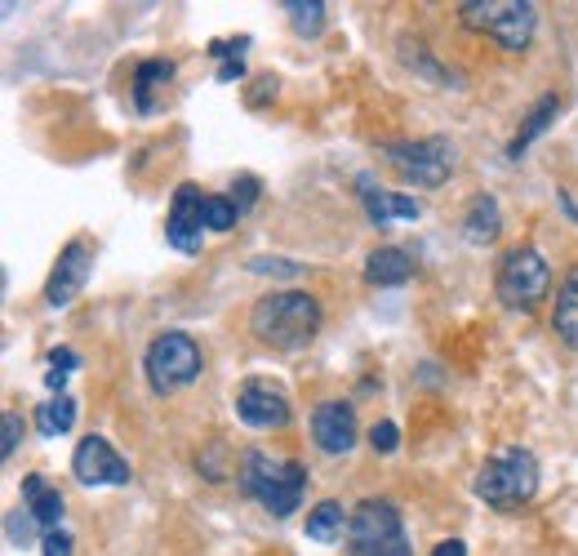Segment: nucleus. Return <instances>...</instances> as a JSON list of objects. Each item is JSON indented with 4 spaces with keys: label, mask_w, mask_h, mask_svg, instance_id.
I'll return each instance as SVG.
<instances>
[{
    "label": "nucleus",
    "mask_w": 578,
    "mask_h": 556,
    "mask_svg": "<svg viewBox=\"0 0 578 556\" xmlns=\"http://www.w3.org/2000/svg\"><path fill=\"white\" fill-rule=\"evenodd\" d=\"M249 329L271 351H302L320 334V302L302 289L267 294L249 307Z\"/></svg>",
    "instance_id": "f257e3e1"
},
{
    "label": "nucleus",
    "mask_w": 578,
    "mask_h": 556,
    "mask_svg": "<svg viewBox=\"0 0 578 556\" xmlns=\"http://www.w3.org/2000/svg\"><path fill=\"white\" fill-rule=\"evenodd\" d=\"M236 480L253 503H262L280 520L293 516L302 507V494H307V467L298 458H276L267 449H245Z\"/></svg>",
    "instance_id": "f03ea898"
},
{
    "label": "nucleus",
    "mask_w": 578,
    "mask_h": 556,
    "mask_svg": "<svg viewBox=\"0 0 578 556\" xmlns=\"http://www.w3.org/2000/svg\"><path fill=\"white\" fill-rule=\"evenodd\" d=\"M538 494V458L520 445H507L489 454L476 471V498L494 512H516Z\"/></svg>",
    "instance_id": "7ed1b4c3"
},
{
    "label": "nucleus",
    "mask_w": 578,
    "mask_h": 556,
    "mask_svg": "<svg viewBox=\"0 0 578 556\" xmlns=\"http://www.w3.org/2000/svg\"><path fill=\"white\" fill-rule=\"evenodd\" d=\"M347 556H413L391 498H360L347 525Z\"/></svg>",
    "instance_id": "20e7f679"
},
{
    "label": "nucleus",
    "mask_w": 578,
    "mask_h": 556,
    "mask_svg": "<svg viewBox=\"0 0 578 556\" xmlns=\"http://www.w3.org/2000/svg\"><path fill=\"white\" fill-rule=\"evenodd\" d=\"M142 369H147V383L156 396H169L178 387H191L200 374H205V351L191 334L182 329H165L147 342V356H142Z\"/></svg>",
    "instance_id": "39448f33"
},
{
    "label": "nucleus",
    "mask_w": 578,
    "mask_h": 556,
    "mask_svg": "<svg viewBox=\"0 0 578 556\" xmlns=\"http://www.w3.org/2000/svg\"><path fill=\"white\" fill-rule=\"evenodd\" d=\"M458 22L471 27V31L494 36L498 49L520 53L534 40L538 9L529 0H467V4H458Z\"/></svg>",
    "instance_id": "423d86ee"
},
{
    "label": "nucleus",
    "mask_w": 578,
    "mask_h": 556,
    "mask_svg": "<svg viewBox=\"0 0 578 556\" xmlns=\"http://www.w3.org/2000/svg\"><path fill=\"white\" fill-rule=\"evenodd\" d=\"M547 289H551V262L534 245H511L494 276V294L502 298V307L534 311L547 298Z\"/></svg>",
    "instance_id": "0eeeda50"
},
{
    "label": "nucleus",
    "mask_w": 578,
    "mask_h": 556,
    "mask_svg": "<svg viewBox=\"0 0 578 556\" xmlns=\"http://www.w3.org/2000/svg\"><path fill=\"white\" fill-rule=\"evenodd\" d=\"M378 151L413 187H440L454 173V147L440 133L436 138H396V142H382Z\"/></svg>",
    "instance_id": "6e6552de"
},
{
    "label": "nucleus",
    "mask_w": 578,
    "mask_h": 556,
    "mask_svg": "<svg viewBox=\"0 0 578 556\" xmlns=\"http://www.w3.org/2000/svg\"><path fill=\"white\" fill-rule=\"evenodd\" d=\"M236 418L253 431H280L289 418H293V405H289V391L271 378H245L236 387Z\"/></svg>",
    "instance_id": "1a4fd4ad"
},
{
    "label": "nucleus",
    "mask_w": 578,
    "mask_h": 556,
    "mask_svg": "<svg viewBox=\"0 0 578 556\" xmlns=\"http://www.w3.org/2000/svg\"><path fill=\"white\" fill-rule=\"evenodd\" d=\"M89 271H93V245H89L84 236H71V240L58 249V262L49 267V280H44V307H53V311L71 307V302L80 298Z\"/></svg>",
    "instance_id": "9d476101"
},
{
    "label": "nucleus",
    "mask_w": 578,
    "mask_h": 556,
    "mask_svg": "<svg viewBox=\"0 0 578 556\" xmlns=\"http://www.w3.org/2000/svg\"><path fill=\"white\" fill-rule=\"evenodd\" d=\"M71 476H76L84 489L129 485V480H133L129 463H124V458L116 454V445H111L107 436H98V431H89V436L76 445V454H71Z\"/></svg>",
    "instance_id": "9b49d317"
},
{
    "label": "nucleus",
    "mask_w": 578,
    "mask_h": 556,
    "mask_svg": "<svg viewBox=\"0 0 578 556\" xmlns=\"http://www.w3.org/2000/svg\"><path fill=\"white\" fill-rule=\"evenodd\" d=\"M205 200L196 182H178L173 200H169V218H165V240L178 254H200L205 245Z\"/></svg>",
    "instance_id": "f8f14e48"
},
{
    "label": "nucleus",
    "mask_w": 578,
    "mask_h": 556,
    "mask_svg": "<svg viewBox=\"0 0 578 556\" xmlns=\"http://www.w3.org/2000/svg\"><path fill=\"white\" fill-rule=\"evenodd\" d=\"M311 440L320 454H351L356 445V409L347 400H320L311 409Z\"/></svg>",
    "instance_id": "ddd939ff"
},
{
    "label": "nucleus",
    "mask_w": 578,
    "mask_h": 556,
    "mask_svg": "<svg viewBox=\"0 0 578 556\" xmlns=\"http://www.w3.org/2000/svg\"><path fill=\"white\" fill-rule=\"evenodd\" d=\"M22 507L36 516V525L44 534L62 529V494H58V485H49V476H40V471L22 476Z\"/></svg>",
    "instance_id": "4468645a"
},
{
    "label": "nucleus",
    "mask_w": 578,
    "mask_h": 556,
    "mask_svg": "<svg viewBox=\"0 0 578 556\" xmlns=\"http://www.w3.org/2000/svg\"><path fill=\"white\" fill-rule=\"evenodd\" d=\"M409 276H413V258H409V249H400V245H378V249L365 258V280H369L373 289L405 285Z\"/></svg>",
    "instance_id": "2eb2a0df"
},
{
    "label": "nucleus",
    "mask_w": 578,
    "mask_h": 556,
    "mask_svg": "<svg viewBox=\"0 0 578 556\" xmlns=\"http://www.w3.org/2000/svg\"><path fill=\"white\" fill-rule=\"evenodd\" d=\"M551 329H556V338H560L569 351H578V267H569V271L560 276V285H556Z\"/></svg>",
    "instance_id": "dca6fc26"
},
{
    "label": "nucleus",
    "mask_w": 578,
    "mask_h": 556,
    "mask_svg": "<svg viewBox=\"0 0 578 556\" xmlns=\"http://www.w3.org/2000/svg\"><path fill=\"white\" fill-rule=\"evenodd\" d=\"M498 231H502V209H498V200H494L489 191L471 196V200H467V214H462V236H467L471 245H494Z\"/></svg>",
    "instance_id": "f3484780"
},
{
    "label": "nucleus",
    "mask_w": 578,
    "mask_h": 556,
    "mask_svg": "<svg viewBox=\"0 0 578 556\" xmlns=\"http://www.w3.org/2000/svg\"><path fill=\"white\" fill-rule=\"evenodd\" d=\"M347 525H351V512H347L338 498H320V503L307 512V538H311V543H342V538H347Z\"/></svg>",
    "instance_id": "a211bd4d"
},
{
    "label": "nucleus",
    "mask_w": 578,
    "mask_h": 556,
    "mask_svg": "<svg viewBox=\"0 0 578 556\" xmlns=\"http://www.w3.org/2000/svg\"><path fill=\"white\" fill-rule=\"evenodd\" d=\"M173 80V62L169 58H142L133 67V107L138 111H156V93Z\"/></svg>",
    "instance_id": "6ab92c4d"
},
{
    "label": "nucleus",
    "mask_w": 578,
    "mask_h": 556,
    "mask_svg": "<svg viewBox=\"0 0 578 556\" xmlns=\"http://www.w3.org/2000/svg\"><path fill=\"white\" fill-rule=\"evenodd\" d=\"M556 111H560V98L556 93H542L529 111H525V120H520V129H516V138L507 142V156L511 160H520V151L534 142V138H542L547 129H551V120H556Z\"/></svg>",
    "instance_id": "aec40b11"
},
{
    "label": "nucleus",
    "mask_w": 578,
    "mask_h": 556,
    "mask_svg": "<svg viewBox=\"0 0 578 556\" xmlns=\"http://www.w3.org/2000/svg\"><path fill=\"white\" fill-rule=\"evenodd\" d=\"M71 423H76V396L62 391V396H49L44 405H36V431H40L44 440L71 431Z\"/></svg>",
    "instance_id": "412c9836"
},
{
    "label": "nucleus",
    "mask_w": 578,
    "mask_h": 556,
    "mask_svg": "<svg viewBox=\"0 0 578 556\" xmlns=\"http://www.w3.org/2000/svg\"><path fill=\"white\" fill-rule=\"evenodd\" d=\"M285 13H289V27L298 36H320L325 31V0H285Z\"/></svg>",
    "instance_id": "4be33fe9"
},
{
    "label": "nucleus",
    "mask_w": 578,
    "mask_h": 556,
    "mask_svg": "<svg viewBox=\"0 0 578 556\" xmlns=\"http://www.w3.org/2000/svg\"><path fill=\"white\" fill-rule=\"evenodd\" d=\"M356 187H360V200H365V214H369V222L382 231L396 214H391V191H382V187H373V178L369 173H360L356 178Z\"/></svg>",
    "instance_id": "5701e85b"
},
{
    "label": "nucleus",
    "mask_w": 578,
    "mask_h": 556,
    "mask_svg": "<svg viewBox=\"0 0 578 556\" xmlns=\"http://www.w3.org/2000/svg\"><path fill=\"white\" fill-rule=\"evenodd\" d=\"M240 218V209L231 205V196H209L205 200V231H231Z\"/></svg>",
    "instance_id": "b1692460"
},
{
    "label": "nucleus",
    "mask_w": 578,
    "mask_h": 556,
    "mask_svg": "<svg viewBox=\"0 0 578 556\" xmlns=\"http://www.w3.org/2000/svg\"><path fill=\"white\" fill-rule=\"evenodd\" d=\"M36 516L27 512V507H18V512H9L4 516V538H9V547H31V538H36Z\"/></svg>",
    "instance_id": "393cba45"
},
{
    "label": "nucleus",
    "mask_w": 578,
    "mask_h": 556,
    "mask_svg": "<svg viewBox=\"0 0 578 556\" xmlns=\"http://www.w3.org/2000/svg\"><path fill=\"white\" fill-rule=\"evenodd\" d=\"M369 449H373V454H396V449H400V427H396L391 418H378V423L369 427Z\"/></svg>",
    "instance_id": "a878e982"
},
{
    "label": "nucleus",
    "mask_w": 578,
    "mask_h": 556,
    "mask_svg": "<svg viewBox=\"0 0 578 556\" xmlns=\"http://www.w3.org/2000/svg\"><path fill=\"white\" fill-rule=\"evenodd\" d=\"M18 440H22V414H18V409H9V414L0 418V454L9 458V454L18 449Z\"/></svg>",
    "instance_id": "bb28decb"
},
{
    "label": "nucleus",
    "mask_w": 578,
    "mask_h": 556,
    "mask_svg": "<svg viewBox=\"0 0 578 556\" xmlns=\"http://www.w3.org/2000/svg\"><path fill=\"white\" fill-rule=\"evenodd\" d=\"M258 187H262V182H258L253 173H240V178L231 182V191H236V196H231V205H236V209L245 214V209H249V205L258 200Z\"/></svg>",
    "instance_id": "cd10ccee"
},
{
    "label": "nucleus",
    "mask_w": 578,
    "mask_h": 556,
    "mask_svg": "<svg viewBox=\"0 0 578 556\" xmlns=\"http://www.w3.org/2000/svg\"><path fill=\"white\" fill-rule=\"evenodd\" d=\"M71 547H76V538L67 529H49L40 538V556H71Z\"/></svg>",
    "instance_id": "c85d7f7f"
},
{
    "label": "nucleus",
    "mask_w": 578,
    "mask_h": 556,
    "mask_svg": "<svg viewBox=\"0 0 578 556\" xmlns=\"http://www.w3.org/2000/svg\"><path fill=\"white\" fill-rule=\"evenodd\" d=\"M249 271H271V276H302V262H289V258H253Z\"/></svg>",
    "instance_id": "c756f323"
},
{
    "label": "nucleus",
    "mask_w": 578,
    "mask_h": 556,
    "mask_svg": "<svg viewBox=\"0 0 578 556\" xmlns=\"http://www.w3.org/2000/svg\"><path fill=\"white\" fill-rule=\"evenodd\" d=\"M76 365H80V356H76L71 347H53V351H49V369H58V374H71Z\"/></svg>",
    "instance_id": "7c9ffc66"
},
{
    "label": "nucleus",
    "mask_w": 578,
    "mask_h": 556,
    "mask_svg": "<svg viewBox=\"0 0 578 556\" xmlns=\"http://www.w3.org/2000/svg\"><path fill=\"white\" fill-rule=\"evenodd\" d=\"M391 214H396V218H418V214H422V205H418L413 196H400V191H391Z\"/></svg>",
    "instance_id": "2f4dec72"
},
{
    "label": "nucleus",
    "mask_w": 578,
    "mask_h": 556,
    "mask_svg": "<svg viewBox=\"0 0 578 556\" xmlns=\"http://www.w3.org/2000/svg\"><path fill=\"white\" fill-rule=\"evenodd\" d=\"M431 556H467V543L462 538H445V543L431 547Z\"/></svg>",
    "instance_id": "473e14b6"
},
{
    "label": "nucleus",
    "mask_w": 578,
    "mask_h": 556,
    "mask_svg": "<svg viewBox=\"0 0 578 556\" xmlns=\"http://www.w3.org/2000/svg\"><path fill=\"white\" fill-rule=\"evenodd\" d=\"M245 76V62H222L218 67V85H231V80H240Z\"/></svg>",
    "instance_id": "72a5a7b5"
},
{
    "label": "nucleus",
    "mask_w": 578,
    "mask_h": 556,
    "mask_svg": "<svg viewBox=\"0 0 578 556\" xmlns=\"http://www.w3.org/2000/svg\"><path fill=\"white\" fill-rule=\"evenodd\" d=\"M44 383H49V387H53V391L62 396V383H67V374H58V369H49V374H44Z\"/></svg>",
    "instance_id": "f704fd0d"
},
{
    "label": "nucleus",
    "mask_w": 578,
    "mask_h": 556,
    "mask_svg": "<svg viewBox=\"0 0 578 556\" xmlns=\"http://www.w3.org/2000/svg\"><path fill=\"white\" fill-rule=\"evenodd\" d=\"M560 205H565V214L578 222V205H574V196H569V191H560Z\"/></svg>",
    "instance_id": "c9c22d12"
}]
</instances>
